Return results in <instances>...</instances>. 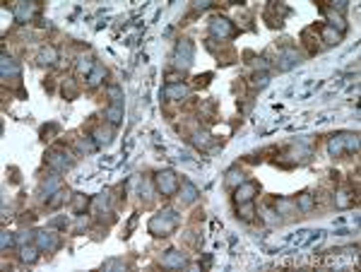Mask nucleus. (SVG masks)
I'll list each match as a JSON object with an SVG mask.
<instances>
[{
	"label": "nucleus",
	"mask_w": 361,
	"mask_h": 272,
	"mask_svg": "<svg viewBox=\"0 0 361 272\" xmlns=\"http://www.w3.org/2000/svg\"><path fill=\"white\" fill-rule=\"evenodd\" d=\"M94 65H97V60H94V58H80V60H77V75H80V77H89V72H92V70H94Z\"/></svg>",
	"instance_id": "cd10ccee"
},
{
	"label": "nucleus",
	"mask_w": 361,
	"mask_h": 272,
	"mask_svg": "<svg viewBox=\"0 0 361 272\" xmlns=\"http://www.w3.org/2000/svg\"><path fill=\"white\" fill-rule=\"evenodd\" d=\"M0 72H2V80H19V65L17 60H12L10 55H2V63H0Z\"/></svg>",
	"instance_id": "f8f14e48"
},
{
	"label": "nucleus",
	"mask_w": 361,
	"mask_h": 272,
	"mask_svg": "<svg viewBox=\"0 0 361 272\" xmlns=\"http://www.w3.org/2000/svg\"><path fill=\"white\" fill-rule=\"evenodd\" d=\"M51 133H58V125H53V123H51V125H43V128H41V137H43V140H48L46 135H51Z\"/></svg>",
	"instance_id": "ea45409f"
},
{
	"label": "nucleus",
	"mask_w": 361,
	"mask_h": 272,
	"mask_svg": "<svg viewBox=\"0 0 361 272\" xmlns=\"http://www.w3.org/2000/svg\"><path fill=\"white\" fill-rule=\"evenodd\" d=\"M140 195H145L147 200L154 195V183L152 178H142V183H140Z\"/></svg>",
	"instance_id": "f704fd0d"
},
{
	"label": "nucleus",
	"mask_w": 361,
	"mask_h": 272,
	"mask_svg": "<svg viewBox=\"0 0 361 272\" xmlns=\"http://www.w3.org/2000/svg\"><path fill=\"white\" fill-rule=\"evenodd\" d=\"M209 80H212V72H205V75H197V77H195V84H197V87H207Z\"/></svg>",
	"instance_id": "58836bf2"
},
{
	"label": "nucleus",
	"mask_w": 361,
	"mask_h": 272,
	"mask_svg": "<svg viewBox=\"0 0 361 272\" xmlns=\"http://www.w3.org/2000/svg\"><path fill=\"white\" fill-rule=\"evenodd\" d=\"M176 227H179V215L174 210H162L150 219V234L154 236H169Z\"/></svg>",
	"instance_id": "f257e3e1"
},
{
	"label": "nucleus",
	"mask_w": 361,
	"mask_h": 272,
	"mask_svg": "<svg viewBox=\"0 0 361 272\" xmlns=\"http://www.w3.org/2000/svg\"><path fill=\"white\" fill-rule=\"evenodd\" d=\"M299 63H301V53L296 48H292V46H287L282 51V55H279V70H289L294 65H299Z\"/></svg>",
	"instance_id": "9b49d317"
},
{
	"label": "nucleus",
	"mask_w": 361,
	"mask_h": 272,
	"mask_svg": "<svg viewBox=\"0 0 361 272\" xmlns=\"http://www.w3.org/2000/svg\"><path fill=\"white\" fill-rule=\"evenodd\" d=\"M51 227H58V229H65V227H68V219H65V217H56L53 222H51Z\"/></svg>",
	"instance_id": "a19ab883"
},
{
	"label": "nucleus",
	"mask_w": 361,
	"mask_h": 272,
	"mask_svg": "<svg viewBox=\"0 0 361 272\" xmlns=\"http://www.w3.org/2000/svg\"><path fill=\"white\" fill-rule=\"evenodd\" d=\"M34 244L39 246L41 251H46V253H53V251H58L60 241H58V234L48 232V229H41V232L34 234Z\"/></svg>",
	"instance_id": "1a4fd4ad"
},
{
	"label": "nucleus",
	"mask_w": 361,
	"mask_h": 272,
	"mask_svg": "<svg viewBox=\"0 0 361 272\" xmlns=\"http://www.w3.org/2000/svg\"><path fill=\"white\" fill-rule=\"evenodd\" d=\"M193 142H195V147H200V150H207V147L212 145V142H214V140H212V135H209V133L200 130V133H195V135H193Z\"/></svg>",
	"instance_id": "c756f323"
},
{
	"label": "nucleus",
	"mask_w": 361,
	"mask_h": 272,
	"mask_svg": "<svg viewBox=\"0 0 361 272\" xmlns=\"http://www.w3.org/2000/svg\"><path fill=\"white\" fill-rule=\"evenodd\" d=\"M39 253H41V248L36 244H22V248H19V258H22V263H27V265H34L36 260H39Z\"/></svg>",
	"instance_id": "4468645a"
},
{
	"label": "nucleus",
	"mask_w": 361,
	"mask_h": 272,
	"mask_svg": "<svg viewBox=\"0 0 361 272\" xmlns=\"http://www.w3.org/2000/svg\"><path fill=\"white\" fill-rule=\"evenodd\" d=\"M12 12H14V19H17L19 24H27V22H31V19L36 17V12H39V2H14Z\"/></svg>",
	"instance_id": "6e6552de"
},
{
	"label": "nucleus",
	"mask_w": 361,
	"mask_h": 272,
	"mask_svg": "<svg viewBox=\"0 0 361 272\" xmlns=\"http://www.w3.org/2000/svg\"><path fill=\"white\" fill-rule=\"evenodd\" d=\"M46 164L56 171V174H63V171H68L75 166V157H72V152L68 147H63V145H56V147H51L48 154H46Z\"/></svg>",
	"instance_id": "f03ea898"
},
{
	"label": "nucleus",
	"mask_w": 361,
	"mask_h": 272,
	"mask_svg": "<svg viewBox=\"0 0 361 272\" xmlns=\"http://www.w3.org/2000/svg\"><path fill=\"white\" fill-rule=\"evenodd\" d=\"M193 55H195V46L190 39H180L176 43V68L179 70H188L193 65Z\"/></svg>",
	"instance_id": "39448f33"
},
{
	"label": "nucleus",
	"mask_w": 361,
	"mask_h": 272,
	"mask_svg": "<svg viewBox=\"0 0 361 272\" xmlns=\"http://www.w3.org/2000/svg\"><path fill=\"white\" fill-rule=\"evenodd\" d=\"M87 207H89V198H87V195H82V193L72 195V212H75V215H84Z\"/></svg>",
	"instance_id": "393cba45"
},
{
	"label": "nucleus",
	"mask_w": 361,
	"mask_h": 272,
	"mask_svg": "<svg viewBox=\"0 0 361 272\" xmlns=\"http://www.w3.org/2000/svg\"><path fill=\"white\" fill-rule=\"evenodd\" d=\"M301 41L306 43V48H308V53L316 55L323 48V43H320V34L316 31V27H306L301 31Z\"/></svg>",
	"instance_id": "9d476101"
},
{
	"label": "nucleus",
	"mask_w": 361,
	"mask_h": 272,
	"mask_svg": "<svg viewBox=\"0 0 361 272\" xmlns=\"http://www.w3.org/2000/svg\"><path fill=\"white\" fill-rule=\"evenodd\" d=\"M209 31H212L214 39H231V36L236 34V27H234V22L226 19V17H212Z\"/></svg>",
	"instance_id": "423d86ee"
},
{
	"label": "nucleus",
	"mask_w": 361,
	"mask_h": 272,
	"mask_svg": "<svg viewBox=\"0 0 361 272\" xmlns=\"http://www.w3.org/2000/svg\"><path fill=\"white\" fill-rule=\"evenodd\" d=\"M179 198H180V203L183 205H190V203H195V198H197V188H195L190 181H180V186H179Z\"/></svg>",
	"instance_id": "dca6fc26"
},
{
	"label": "nucleus",
	"mask_w": 361,
	"mask_h": 272,
	"mask_svg": "<svg viewBox=\"0 0 361 272\" xmlns=\"http://www.w3.org/2000/svg\"><path fill=\"white\" fill-rule=\"evenodd\" d=\"M154 186H157V191L162 193L164 198H171V195L179 193L180 181H179V176H176L174 171H159L157 178H154Z\"/></svg>",
	"instance_id": "20e7f679"
},
{
	"label": "nucleus",
	"mask_w": 361,
	"mask_h": 272,
	"mask_svg": "<svg viewBox=\"0 0 361 272\" xmlns=\"http://www.w3.org/2000/svg\"><path fill=\"white\" fill-rule=\"evenodd\" d=\"M68 200H70V193H68V191H63V188H58V191L53 193V195H51L48 200H46V205L56 210V207H60V205L68 203Z\"/></svg>",
	"instance_id": "a878e982"
},
{
	"label": "nucleus",
	"mask_w": 361,
	"mask_h": 272,
	"mask_svg": "<svg viewBox=\"0 0 361 272\" xmlns=\"http://www.w3.org/2000/svg\"><path fill=\"white\" fill-rule=\"evenodd\" d=\"M207 7H209L207 0H200V2H195V10H207Z\"/></svg>",
	"instance_id": "79ce46f5"
},
{
	"label": "nucleus",
	"mask_w": 361,
	"mask_h": 272,
	"mask_svg": "<svg viewBox=\"0 0 361 272\" xmlns=\"http://www.w3.org/2000/svg\"><path fill=\"white\" fill-rule=\"evenodd\" d=\"M164 94H167V99L180 101V99H185V96L190 94V87H188V84H183V82H176V84H167Z\"/></svg>",
	"instance_id": "2eb2a0df"
},
{
	"label": "nucleus",
	"mask_w": 361,
	"mask_h": 272,
	"mask_svg": "<svg viewBox=\"0 0 361 272\" xmlns=\"http://www.w3.org/2000/svg\"><path fill=\"white\" fill-rule=\"evenodd\" d=\"M354 203H357V198H354V191L349 186H345V188H340V191L335 193V207L337 210H347Z\"/></svg>",
	"instance_id": "ddd939ff"
},
{
	"label": "nucleus",
	"mask_w": 361,
	"mask_h": 272,
	"mask_svg": "<svg viewBox=\"0 0 361 272\" xmlns=\"http://www.w3.org/2000/svg\"><path fill=\"white\" fill-rule=\"evenodd\" d=\"M258 193H260V186H258L255 181H243L238 188H234V203H236V205L250 203Z\"/></svg>",
	"instance_id": "0eeeda50"
},
{
	"label": "nucleus",
	"mask_w": 361,
	"mask_h": 272,
	"mask_svg": "<svg viewBox=\"0 0 361 272\" xmlns=\"http://www.w3.org/2000/svg\"><path fill=\"white\" fill-rule=\"evenodd\" d=\"M63 96H65V99H75V96H77V89H75L72 80H68L63 84Z\"/></svg>",
	"instance_id": "e433bc0d"
},
{
	"label": "nucleus",
	"mask_w": 361,
	"mask_h": 272,
	"mask_svg": "<svg viewBox=\"0 0 361 272\" xmlns=\"http://www.w3.org/2000/svg\"><path fill=\"white\" fill-rule=\"evenodd\" d=\"M275 210L279 215H289V212L299 210V207H296V203H289V200H275Z\"/></svg>",
	"instance_id": "473e14b6"
},
{
	"label": "nucleus",
	"mask_w": 361,
	"mask_h": 272,
	"mask_svg": "<svg viewBox=\"0 0 361 272\" xmlns=\"http://www.w3.org/2000/svg\"><path fill=\"white\" fill-rule=\"evenodd\" d=\"M12 246H14V234L2 232V236H0V248H2V253H7Z\"/></svg>",
	"instance_id": "c9c22d12"
},
{
	"label": "nucleus",
	"mask_w": 361,
	"mask_h": 272,
	"mask_svg": "<svg viewBox=\"0 0 361 272\" xmlns=\"http://www.w3.org/2000/svg\"><path fill=\"white\" fill-rule=\"evenodd\" d=\"M106 94H109V106H123V89L118 84H111Z\"/></svg>",
	"instance_id": "bb28decb"
},
{
	"label": "nucleus",
	"mask_w": 361,
	"mask_h": 272,
	"mask_svg": "<svg viewBox=\"0 0 361 272\" xmlns=\"http://www.w3.org/2000/svg\"><path fill=\"white\" fill-rule=\"evenodd\" d=\"M296 207H299L301 212H311V210L316 207V195H311V193H301V195L296 198Z\"/></svg>",
	"instance_id": "5701e85b"
},
{
	"label": "nucleus",
	"mask_w": 361,
	"mask_h": 272,
	"mask_svg": "<svg viewBox=\"0 0 361 272\" xmlns=\"http://www.w3.org/2000/svg\"><path fill=\"white\" fill-rule=\"evenodd\" d=\"M267 82H270V75L267 72H253V77H250V87L253 89H263V87H267Z\"/></svg>",
	"instance_id": "7c9ffc66"
},
{
	"label": "nucleus",
	"mask_w": 361,
	"mask_h": 272,
	"mask_svg": "<svg viewBox=\"0 0 361 272\" xmlns=\"http://www.w3.org/2000/svg\"><path fill=\"white\" fill-rule=\"evenodd\" d=\"M94 205H97V215H111V210H109L111 205H109V195H106V193H104V195H99Z\"/></svg>",
	"instance_id": "72a5a7b5"
},
{
	"label": "nucleus",
	"mask_w": 361,
	"mask_h": 272,
	"mask_svg": "<svg viewBox=\"0 0 361 272\" xmlns=\"http://www.w3.org/2000/svg\"><path fill=\"white\" fill-rule=\"evenodd\" d=\"M162 265H164V268H183V265H185V258L180 256L179 251H169L167 256H164V260H162Z\"/></svg>",
	"instance_id": "6ab92c4d"
},
{
	"label": "nucleus",
	"mask_w": 361,
	"mask_h": 272,
	"mask_svg": "<svg viewBox=\"0 0 361 272\" xmlns=\"http://www.w3.org/2000/svg\"><path fill=\"white\" fill-rule=\"evenodd\" d=\"M318 34H320V41H323V43H330V46H335V43H340V41H342V34H340L337 29L328 27V24H323Z\"/></svg>",
	"instance_id": "f3484780"
},
{
	"label": "nucleus",
	"mask_w": 361,
	"mask_h": 272,
	"mask_svg": "<svg viewBox=\"0 0 361 272\" xmlns=\"http://www.w3.org/2000/svg\"><path fill=\"white\" fill-rule=\"evenodd\" d=\"M255 215H258V212H255V205H253V200H250V203H241V205H238V217L243 219V222H250Z\"/></svg>",
	"instance_id": "c85d7f7f"
},
{
	"label": "nucleus",
	"mask_w": 361,
	"mask_h": 272,
	"mask_svg": "<svg viewBox=\"0 0 361 272\" xmlns=\"http://www.w3.org/2000/svg\"><path fill=\"white\" fill-rule=\"evenodd\" d=\"M111 137H113L111 128H97L94 130V145L97 147H106V145H111Z\"/></svg>",
	"instance_id": "412c9836"
},
{
	"label": "nucleus",
	"mask_w": 361,
	"mask_h": 272,
	"mask_svg": "<svg viewBox=\"0 0 361 272\" xmlns=\"http://www.w3.org/2000/svg\"><path fill=\"white\" fill-rule=\"evenodd\" d=\"M58 60V51L53 46H43L41 51H39V63L41 65H53Z\"/></svg>",
	"instance_id": "4be33fe9"
},
{
	"label": "nucleus",
	"mask_w": 361,
	"mask_h": 272,
	"mask_svg": "<svg viewBox=\"0 0 361 272\" xmlns=\"http://www.w3.org/2000/svg\"><path fill=\"white\" fill-rule=\"evenodd\" d=\"M106 118L111 125H118V123L123 121V106H109L106 109Z\"/></svg>",
	"instance_id": "2f4dec72"
},
{
	"label": "nucleus",
	"mask_w": 361,
	"mask_h": 272,
	"mask_svg": "<svg viewBox=\"0 0 361 272\" xmlns=\"http://www.w3.org/2000/svg\"><path fill=\"white\" fill-rule=\"evenodd\" d=\"M243 181H246V178H243V174H241L238 169H231V171L226 174V178H224V186L234 191V188H238V186H241Z\"/></svg>",
	"instance_id": "b1692460"
},
{
	"label": "nucleus",
	"mask_w": 361,
	"mask_h": 272,
	"mask_svg": "<svg viewBox=\"0 0 361 272\" xmlns=\"http://www.w3.org/2000/svg\"><path fill=\"white\" fill-rule=\"evenodd\" d=\"M104 77H106V68H104V65L97 60L94 70H92V72H89V77H87V84H89V87H97V84H101V82H104Z\"/></svg>",
	"instance_id": "aec40b11"
},
{
	"label": "nucleus",
	"mask_w": 361,
	"mask_h": 272,
	"mask_svg": "<svg viewBox=\"0 0 361 272\" xmlns=\"http://www.w3.org/2000/svg\"><path fill=\"white\" fill-rule=\"evenodd\" d=\"M328 150L333 157H342L345 152H357L359 150V137L352 135V133H342V135L330 137L328 142Z\"/></svg>",
	"instance_id": "7ed1b4c3"
},
{
	"label": "nucleus",
	"mask_w": 361,
	"mask_h": 272,
	"mask_svg": "<svg viewBox=\"0 0 361 272\" xmlns=\"http://www.w3.org/2000/svg\"><path fill=\"white\" fill-rule=\"evenodd\" d=\"M58 188H60V178H58V176H51L48 181H43V183H41V198H43V203H46V200H48V198H51V195H53Z\"/></svg>",
	"instance_id": "a211bd4d"
},
{
	"label": "nucleus",
	"mask_w": 361,
	"mask_h": 272,
	"mask_svg": "<svg viewBox=\"0 0 361 272\" xmlns=\"http://www.w3.org/2000/svg\"><path fill=\"white\" fill-rule=\"evenodd\" d=\"M94 147H97V145H94V142H89L87 137H84V140H77V150L82 152V154H89Z\"/></svg>",
	"instance_id": "4c0bfd02"
}]
</instances>
